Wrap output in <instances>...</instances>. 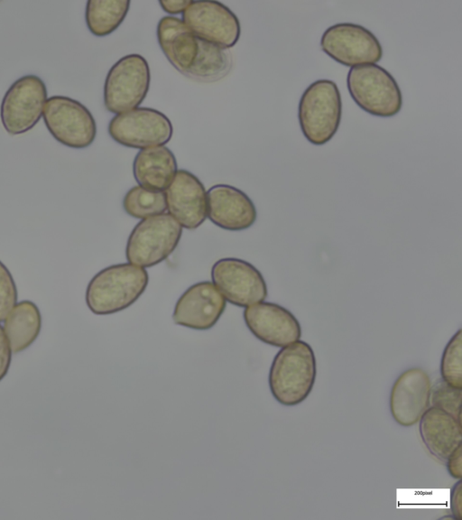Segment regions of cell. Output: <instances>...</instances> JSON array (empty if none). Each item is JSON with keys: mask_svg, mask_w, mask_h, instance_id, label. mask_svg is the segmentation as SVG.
Listing matches in <instances>:
<instances>
[{"mask_svg": "<svg viewBox=\"0 0 462 520\" xmlns=\"http://www.w3.org/2000/svg\"><path fill=\"white\" fill-rule=\"evenodd\" d=\"M192 0H160L159 4L163 11L169 14H182Z\"/></svg>", "mask_w": 462, "mask_h": 520, "instance_id": "cell-31", "label": "cell"}, {"mask_svg": "<svg viewBox=\"0 0 462 520\" xmlns=\"http://www.w3.org/2000/svg\"><path fill=\"white\" fill-rule=\"evenodd\" d=\"M41 329V311L29 300L17 302L4 320V331L14 354L29 348L38 338Z\"/></svg>", "mask_w": 462, "mask_h": 520, "instance_id": "cell-21", "label": "cell"}, {"mask_svg": "<svg viewBox=\"0 0 462 520\" xmlns=\"http://www.w3.org/2000/svg\"><path fill=\"white\" fill-rule=\"evenodd\" d=\"M43 80L29 74L17 79L7 89L0 106L5 130L17 135L31 130L41 119L47 98Z\"/></svg>", "mask_w": 462, "mask_h": 520, "instance_id": "cell-8", "label": "cell"}, {"mask_svg": "<svg viewBox=\"0 0 462 520\" xmlns=\"http://www.w3.org/2000/svg\"><path fill=\"white\" fill-rule=\"evenodd\" d=\"M419 432L429 452L443 461L462 441L461 422L434 406H430L420 418Z\"/></svg>", "mask_w": 462, "mask_h": 520, "instance_id": "cell-18", "label": "cell"}, {"mask_svg": "<svg viewBox=\"0 0 462 520\" xmlns=\"http://www.w3.org/2000/svg\"><path fill=\"white\" fill-rule=\"evenodd\" d=\"M148 281L143 267L130 263L107 266L89 281L85 295L87 306L97 315L121 311L139 299Z\"/></svg>", "mask_w": 462, "mask_h": 520, "instance_id": "cell-2", "label": "cell"}, {"mask_svg": "<svg viewBox=\"0 0 462 520\" xmlns=\"http://www.w3.org/2000/svg\"><path fill=\"white\" fill-rule=\"evenodd\" d=\"M462 481L458 479L451 488L449 495V507L454 518L462 520Z\"/></svg>", "mask_w": 462, "mask_h": 520, "instance_id": "cell-30", "label": "cell"}, {"mask_svg": "<svg viewBox=\"0 0 462 520\" xmlns=\"http://www.w3.org/2000/svg\"><path fill=\"white\" fill-rule=\"evenodd\" d=\"M182 22L197 39L229 49L241 34L236 15L225 5L212 0L191 1L182 13Z\"/></svg>", "mask_w": 462, "mask_h": 520, "instance_id": "cell-12", "label": "cell"}, {"mask_svg": "<svg viewBox=\"0 0 462 520\" xmlns=\"http://www.w3.org/2000/svg\"><path fill=\"white\" fill-rule=\"evenodd\" d=\"M320 48L332 60L347 67L376 64L383 57V47L376 36L353 23L327 28L320 39Z\"/></svg>", "mask_w": 462, "mask_h": 520, "instance_id": "cell-10", "label": "cell"}, {"mask_svg": "<svg viewBox=\"0 0 462 520\" xmlns=\"http://www.w3.org/2000/svg\"><path fill=\"white\" fill-rule=\"evenodd\" d=\"M244 320L251 333L262 342L283 348L300 339L301 327L286 308L261 302L245 309Z\"/></svg>", "mask_w": 462, "mask_h": 520, "instance_id": "cell-13", "label": "cell"}, {"mask_svg": "<svg viewBox=\"0 0 462 520\" xmlns=\"http://www.w3.org/2000/svg\"><path fill=\"white\" fill-rule=\"evenodd\" d=\"M177 172L175 155L164 145L141 150L133 163L138 185L152 190L164 191Z\"/></svg>", "mask_w": 462, "mask_h": 520, "instance_id": "cell-20", "label": "cell"}, {"mask_svg": "<svg viewBox=\"0 0 462 520\" xmlns=\"http://www.w3.org/2000/svg\"><path fill=\"white\" fill-rule=\"evenodd\" d=\"M232 56L226 49L198 39V51L191 66L183 73L201 82H213L228 74Z\"/></svg>", "mask_w": 462, "mask_h": 520, "instance_id": "cell-22", "label": "cell"}, {"mask_svg": "<svg viewBox=\"0 0 462 520\" xmlns=\"http://www.w3.org/2000/svg\"><path fill=\"white\" fill-rule=\"evenodd\" d=\"M147 60L132 53L119 59L109 70L104 84V105L111 113L120 114L138 107L150 87Z\"/></svg>", "mask_w": 462, "mask_h": 520, "instance_id": "cell-6", "label": "cell"}, {"mask_svg": "<svg viewBox=\"0 0 462 520\" xmlns=\"http://www.w3.org/2000/svg\"><path fill=\"white\" fill-rule=\"evenodd\" d=\"M462 444L460 443L447 458V469L448 474L456 479L462 478Z\"/></svg>", "mask_w": 462, "mask_h": 520, "instance_id": "cell-29", "label": "cell"}, {"mask_svg": "<svg viewBox=\"0 0 462 520\" xmlns=\"http://www.w3.org/2000/svg\"><path fill=\"white\" fill-rule=\"evenodd\" d=\"M212 283L226 301L239 307L263 302L267 285L262 274L252 264L238 258L217 260L211 269Z\"/></svg>", "mask_w": 462, "mask_h": 520, "instance_id": "cell-11", "label": "cell"}, {"mask_svg": "<svg viewBox=\"0 0 462 520\" xmlns=\"http://www.w3.org/2000/svg\"><path fill=\"white\" fill-rule=\"evenodd\" d=\"M181 234V226L169 213L142 219L127 239L126 259L143 268L158 265L175 250Z\"/></svg>", "mask_w": 462, "mask_h": 520, "instance_id": "cell-5", "label": "cell"}, {"mask_svg": "<svg viewBox=\"0 0 462 520\" xmlns=\"http://www.w3.org/2000/svg\"><path fill=\"white\" fill-rule=\"evenodd\" d=\"M130 4L127 0H88L85 20L89 32L97 37L112 33L126 17Z\"/></svg>", "mask_w": 462, "mask_h": 520, "instance_id": "cell-23", "label": "cell"}, {"mask_svg": "<svg viewBox=\"0 0 462 520\" xmlns=\"http://www.w3.org/2000/svg\"><path fill=\"white\" fill-rule=\"evenodd\" d=\"M169 214L187 229H196L207 218V191L192 172L179 170L164 190Z\"/></svg>", "mask_w": 462, "mask_h": 520, "instance_id": "cell-16", "label": "cell"}, {"mask_svg": "<svg viewBox=\"0 0 462 520\" xmlns=\"http://www.w3.org/2000/svg\"><path fill=\"white\" fill-rule=\"evenodd\" d=\"M342 99L337 85L331 79H317L302 93L298 119L304 137L314 145L329 142L338 130Z\"/></svg>", "mask_w": 462, "mask_h": 520, "instance_id": "cell-3", "label": "cell"}, {"mask_svg": "<svg viewBox=\"0 0 462 520\" xmlns=\"http://www.w3.org/2000/svg\"><path fill=\"white\" fill-rule=\"evenodd\" d=\"M226 308V300L211 282L189 286L178 299L172 314L175 324L197 330L211 329Z\"/></svg>", "mask_w": 462, "mask_h": 520, "instance_id": "cell-15", "label": "cell"}, {"mask_svg": "<svg viewBox=\"0 0 462 520\" xmlns=\"http://www.w3.org/2000/svg\"><path fill=\"white\" fill-rule=\"evenodd\" d=\"M12 359V350L7 337L0 326V381L7 375Z\"/></svg>", "mask_w": 462, "mask_h": 520, "instance_id": "cell-28", "label": "cell"}, {"mask_svg": "<svg viewBox=\"0 0 462 520\" xmlns=\"http://www.w3.org/2000/svg\"><path fill=\"white\" fill-rule=\"evenodd\" d=\"M42 117L52 137L65 146L86 148L96 138L97 125L92 114L83 104L71 98H49Z\"/></svg>", "mask_w": 462, "mask_h": 520, "instance_id": "cell-7", "label": "cell"}, {"mask_svg": "<svg viewBox=\"0 0 462 520\" xmlns=\"http://www.w3.org/2000/svg\"><path fill=\"white\" fill-rule=\"evenodd\" d=\"M431 382L420 367H411L395 379L389 397L390 413L401 426L416 424L430 407Z\"/></svg>", "mask_w": 462, "mask_h": 520, "instance_id": "cell-14", "label": "cell"}, {"mask_svg": "<svg viewBox=\"0 0 462 520\" xmlns=\"http://www.w3.org/2000/svg\"><path fill=\"white\" fill-rule=\"evenodd\" d=\"M316 376V357L311 346L297 340L275 355L268 376L269 388L279 404L295 406L310 395Z\"/></svg>", "mask_w": 462, "mask_h": 520, "instance_id": "cell-1", "label": "cell"}, {"mask_svg": "<svg viewBox=\"0 0 462 520\" xmlns=\"http://www.w3.org/2000/svg\"><path fill=\"white\" fill-rule=\"evenodd\" d=\"M441 379L462 389V330L459 329L446 345L440 359Z\"/></svg>", "mask_w": 462, "mask_h": 520, "instance_id": "cell-25", "label": "cell"}, {"mask_svg": "<svg viewBox=\"0 0 462 520\" xmlns=\"http://www.w3.org/2000/svg\"><path fill=\"white\" fill-rule=\"evenodd\" d=\"M346 87L355 103L372 116L391 117L402 108V95L397 81L377 64L351 67Z\"/></svg>", "mask_w": 462, "mask_h": 520, "instance_id": "cell-4", "label": "cell"}, {"mask_svg": "<svg viewBox=\"0 0 462 520\" xmlns=\"http://www.w3.org/2000/svg\"><path fill=\"white\" fill-rule=\"evenodd\" d=\"M257 217L252 200L241 190L217 184L207 191V218L216 226L229 231L252 227Z\"/></svg>", "mask_w": 462, "mask_h": 520, "instance_id": "cell-17", "label": "cell"}, {"mask_svg": "<svg viewBox=\"0 0 462 520\" xmlns=\"http://www.w3.org/2000/svg\"><path fill=\"white\" fill-rule=\"evenodd\" d=\"M462 389L455 388L442 379L437 381L430 390L432 406L439 408L461 422L460 404Z\"/></svg>", "mask_w": 462, "mask_h": 520, "instance_id": "cell-26", "label": "cell"}, {"mask_svg": "<svg viewBox=\"0 0 462 520\" xmlns=\"http://www.w3.org/2000/svg\"><path fill=\"white\" fill-rule=\"evenodd\" d=\"M108 133L119 144L143 150L166 144L171 139L173 127L161 111L136 107L116 114L109 122Z\"/></svg>", "mask_w": 462, "mask_h": 520, "instance_id": "cell-9", "label": "cell"}, {"mask_svg": "<svg viewBox=\"0 0 462 520\" xmlns=\"http://www.w3.org/2000/svg\"><path fill=\"white\" fill-rule=\"evenodd\" d=\"M17 302V289L8 268L0 261V321L5 320Z\"/></svg>", "mask_w": 462, "mask_h": 520, "instance_id": "cell-27", "label": "cell"}, {"mask_svg": "<svg viewBox=\"0 0 462 520\" xmlns=\"http://www.w3.org/2000/svg\"><path fill=\"white\" fill-rule=\"evenodd\" d=\"M159 45L171 64L182 74L191 66L198 51V39L182 20L162 17L157 25Z\"/></svg>", "mask_w": 462, "mask_h": 520, "instance_id": "cell-19", "label": "cell"}, {"mask_svg": "<svg viewBox=\"0 0 462 520\" xmlns=\"http://www.w3.org/2000/svg\"><path fill=\"white\" fill-rule=\"evenodd\" d=\"M123 207L129 216L140 219L165 213L167 209L164 191L152 190L139 185L126 192Z\"/></svg>", "mask_w": 462, "mask_h": 520, "instance_id": "cell-24", "label": "cell"}]
</instances>
